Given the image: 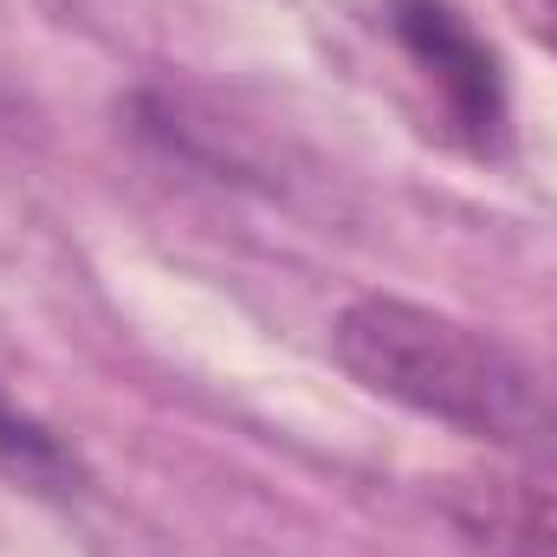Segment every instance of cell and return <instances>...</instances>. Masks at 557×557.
Wrapping results in <instances>:
<instances>
[{"instance_id": "cell-5", "label": "cell", "mask_w": 557, "mask_h": 557, "mask_svg": "<svg viewBox=\"0 0 557 557\" xmlns=\"http://www.w3.org/2000/svg\"><path fill=\"white\" fill-rule=\"evenodd\" d=\"M506 7L545 52H557V0H506Z\"/></svg>"}, {"instance_id": "cell-2", "label": "cell", "mask_w": 557, "mask_h": 557, "mask_svg": "<svg viewBox=\"0 0 557 557\" xmlns=\"http://www.w3.org/2000/svg\"><path fill=\"white\" fill-rule=\"evenodd\" d=\"M383 33L434 104L441 137L480 162L512 149V91L499 46L454 0H383Z\"/></svg>"}, {"instance_id": "cell-1", "label": "cell", "mask_w": 557, "mask_h": 557, "mask_svg": "<svg viewBox=\"0 0 557 557\" xmlns=\"http://www.w3.org/2000/svg\"><path fill=\"white\" fill-rule=\"evenodd\" d=\"M331 357L383 403L499 447L506 460H557V376L454 311L363 292L331 318Z\"/></svg>"}, {"instance_id": "cell-3", "label": "cell", "mask_w": 557, "mask_h": 557, "mask_svg": "<svg viewBox=\"0 0 557 557\" xmlns=\"http://www.w3.org/2000/svg\"><path fill=\"white\" fill-rule=\"evenodd\" d=\"M441 519L473 557H557V460H499L441 486Z\"/></svg>"}, {"instance_id": "cell-4", "label": "cell", "mask_w": 557, "mask_h": 557, "mask_svg": "<svg viewBox=\"0 0 557 557\" xmlns=\"http://www.w3.org/2000/svg\"><path fill=\"white\" fill-rule=\"evenodd\" d=\"M0 480L20 486V493L59 499V506H72V499L91 493L85 454H78L65 434H52L39 416H26L7 389H0Z\"/></svg>"}]
</instances>
